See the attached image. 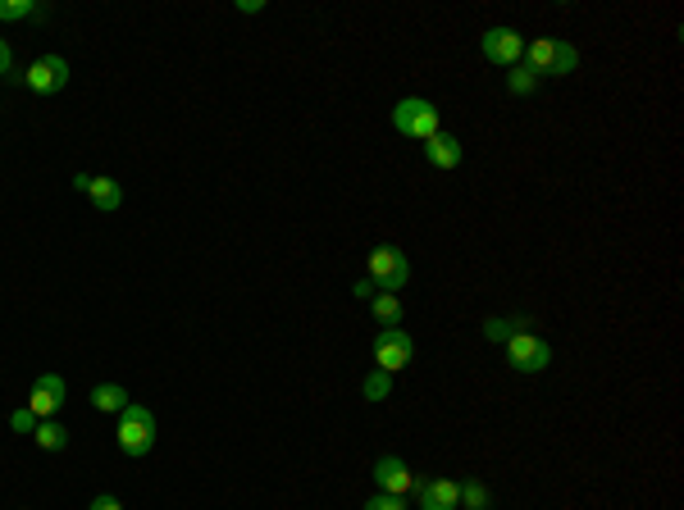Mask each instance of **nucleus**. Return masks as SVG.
Segmentation results:
<instances>
[{"label":"nucleus","instance_id":"obj_10","mask_svg":"<svg viewBox=\"0 0 684 510\" xmlns=\"http://www.w3.org/2000/svg\"><path fill=\"white\" fill-rule=\"evenodd\" d=\"M60 406H64V378L60 374H42L28 392V410L37 419H55L60 415Z\"/></svg>","mask_w":684,"mask_h":510},{"label":"nucleus","instance_id":"obj_4","mask_svg":"<svg viewBox=\"0 0 684 510\" xmlns=\"http://www.w3.org/2000/svg\"><path fill=\"white\" fill-rule=\"evenodd\" d=\"M406 278H411V260H406L402 246H374L370 251V283L379 292H402Z\"/></svg>","mask_w":684,"mask_h":510},{"label":"nucleus","instance_id":"obj_9","mask_svg":"<svg viewBox=\"0 0 684 510\" xmlns=\"http://www.w3.org/2000/svg\"><path fill=\"white\" fill-rule=\"evenodd\" d=\"M374 488L379 492H388V497H402L406 501V492H415L420 483H415V474H411V465L406 460H397V456H379L374 460Z\"/></svg>","mask_w":684,"mask_h":510},{"label":"nucleus","instance_id":"obj_19","mask_svg":"<svg viewBox=\"0 0 684 510\" xmlns=\"http://www.w3.org/2000/svg\"><path fill=\"white\" fill-rule=\"evenodd\" d=\"M461 506L466 510H488L493 506V497H488V488L479 479H470V483H461Z\"/></svg>","mask_w":684,"mask_h":510},{"label":"nucleus","instance_id":"obj_16","mask_svg":"<svg viewBox=\"0 0 684 510\" xmlns=\"http://www.w3.org/2000/svg\"><path fill=\"white\" fill-rule=\"evenodd\" d=\"M92 406L101 410V415H119V410L128 406V392L119 388V383H101V388H92Z\"/></svg>","mask_w":684,"mask_h":510},{"label":"nucleus","instance_id":"obj_14","mask_svg":"<svg viewBox=\"0 0 684 510\" xmlns=\"http://www.w3.org/2000/svg\"><path fill=\"white\" fill-rule=\"evenodd\" d=\"M32 438H37V447H42V451H64V447H69V429H64L60 419H37Z\"/></svg>","mask_w":684,"mask_h":510},{"label":"nucleus","instance_id":"obj_27","mask_svg":"<svg viewBox=\"0 0 684 510\" xmlns=\"http://www.w3.org/2000/svg\"><path fill=\"white\" fill-rule=\"evenodd\" d=\"M238 10L242 14H260V10H265V0H238Z\"/></svg>","mask_w":684,"mask_h":510},{"label":"nucleus","instance_id":"obj_23","mask_svg":"<svg viewBox=\"0 0 684 510\" xmlns=\"http://www.w3.org/2000/svg\"><path fill=\"white\" fill-rule=\"evenodd\" d=\"M484 333L493 337V342H507V337H511V324H507V319H488Z\"/></svg>","mask_w":684,"mask_h":510},{"label":"nucleus","instance_id":"obj_5","mask_svg":"<svg viewBox=\"0 0 684 510\" xmlns=\"http://www.w3.org/2000/svg\"><path fill=\"white\" fill-rule=\"evenodd\" d=\"M370 356H374V369H384V374H397V369L411 365L415 342H411V333H406V328H379V337H374Z\"/></svg>","mask_w":684,"mask_h":510},{"label":"nucleus","instance_id":"obj_7","mask_svg":"<svg viewBox=\"0 0 684 510\" xmlns=\"http://www.w3.org/2000/svg\"><path fill=\"white\" fill-rule=\"evenodd\" d=\"M69 78H73V69H69V60H64V55H42V60H32V69L23 73L28 92H37V96L64 92V87H69Z\"/></svg>","mask_w":684,"mask_h":510},{"label":"nucleus","instance_id":"obj_11","mask_svg":"<svg viewBox=\"0 0 684 510\" xmlns=\"http://www.w3.org/2000/svg\"><path fill=\"white\" fill-rule=\"evenodd\" d=\"M420 510H461V483L456 479H429L415 488Z\"/></svg>","mask_w":684,"mask_h":510},{"label":"nucleus","instance_id":"obj_15","mask_svg":"<svg viewBox=\"0 0 684 510\" xmlns=\"http://www.w3.org/2000/svg\"><path fill=\"white\" fill-rule=\"evenodd\" d=\"M87 196H92L96 210H119V205H124V187L114 183V178H92Z\"/></svg>","mask_w":684,"mask_h":510},{"label":"nucleus","instance_id":"obj_13","mask_svg":"<svg viewBox=\"0 0 684 510\" xmlns=\"http://www.w3.org/2000/svg\"><path fill=\"white\" fill-rule=\"evenodd\" d=\"M370 310H374V319H379V328H402V296L374 292L370 296Z\"/></svg>","mask_w":684,"mask_h":510},{"label":"nucleus","instance_id":"obj_2","mask_svg":"<svg viewBox=\"0 0 684 510\" xmlns=\"http://www.w3.org/2000/svg\"><path fill=\"white\" fill-rule=\"evenodd\" d=\"M525 64L534 73H548V78H566V73H575V64H580V51L570 46V41H557V37H539L525 46Z\"/></svg>","mask_w":684,"mask_h":510},{"label":"nucleus","instance_id":"obj_1","mask_svg":"<svg viewBox=\"0 0 684 510\" xmlns=\"http://www.w3.org/2000/svg\"><path fill=\"white\" fill-rule=\"evenodd\" d=\"M114 438H119V451L133 460L151 456V447H156V415L146 406H137V401H128L124 410H119V424H114Z\"/></svg>","mask_w":684,"mask_h":510},{"label":"nucleus","instance_id":"obj_6","mask_svg":"<svg viewBox=\"0 0 684 510\" xmlns=\"http://www.w3.org/2000/svg\"><path fill=\"white\" fill-rule=\"evenodd\" d=\"M507 360H511V369H520V374H539V369L552 365V347L539 333H511L507 337Z\"/></svg>","mask_w":684,"mask_h":510},{"label":"nucleus","instance_id":"obj_20","mask_svg":"<svg viewBox=\"0 0 684 510\" xmlns=\"http://www.w3.org/2000/svg\"><path fill=\"white\" fill-rule=\"evenodd\" d=\"M37 14V0H0V23H23Z\"/></svg>","mask_w":684,"mask_h":510},{"label":"nucleus","instance_id":"obj_8","mask_svg":"<svg viewBox=\"0 0 684 510\" xmlns=\"http://www.w3.org/2000/svg\"><path fill=\"white\" fill-rule=\"evenodd\" d=\"M479 51H484V60L502 64V69H516V64L525 60V37H520L516 28H488L484 37H479Z\"/></svg>","mask_w":684,"mask_h":510},{"label":"nucleus","instance_id":"obj_26","mask_svg":"<svg viewBox=\"0 0 684 510\" xmlns=\"http://www.w3.org/2000/svg\"><path fill=\"white\" fill-rule=\"evenodd\" d=\"M87 510H124V501H119V497H96Z\"/></svg>","mask_w":684,"mask_h":510},{"label":"nucleus","instance_id":"obj_12","mask_svg":"<svg viewBox=\"0 0 684 510\" xmlns=\"http://www.w3.org/2000/svg\"><path fill=\"white\" fill-rule=\"evenodd\" d=\"M461 155H466V151H461V142H456L452 133H443V128H438V133L425 142V160L434 164V169H456V164H461Z\"/></svg>","mask_w":684,"mask_h":510},{"label":"nucleus","instance_id":"obj_21","mask_svg":"<svg viewBox=\"0 0 684 510\" xmlns=\"http://www.w3.org/2000/svg\"><path fill=\"white\" fill-rule=\"evenodd\" d=\"M10 429H14V433H32V429H37V415H32L28 406L14 410V415H10Z\"/></svg>","mask_w":684,"mask_h":510},{"label":"nucleus","instance_id":"obj_22","mask_svg":"<svg viewBox=\"0 0 684 510\" xmlns=\"http://www.w3.org/2000/svg\"><path fill=\"white\" fill-rule=\"evenodd\" d=\"M365 510H406V501L402 497H388V492H379V497L365 501Z\"/></svg>","mask_w":684,"mask_h":510},{"label":"nucleus","instance_id":"obj_18","mask_svg":"<svg viewBox=\"0 0 684 510\" xmlns=\"http://www.w3.org/2000/svg\"><path fill=\"white\" fill-rule=\"evenodd\" d=\"M361 392H365V401H384L388 392H393V374H384V369H370V374H365V383H361Z\"/></svg>","mask_w":684,"mask_h":510},{"label":"nucleus","instance_id":"obj_17","mask_svg":"<svg viewBox=\"0 0 684 510\" xmlns=\"http://www.w3.org/2000/svg\"><path fill=\"white\" fill-rule=\"evenodd\" d=\"M534 87H539V73L529 69V64H516V69L507 73V92L511 96H529Z\"/></svg>","mask_w":684,"mask_h":510},{"label":"nucleus","instance_id":"obj_25","mask_svg":"<svg viewBox=\"0 0 684 510\" xmlns=\"http://www.w3.org/2000/svg\"><path fill=\"white\" fill-rule=\"evenodd\" d=\"M374 292H379V287H374V283H370V278H361V283H356V287H352V296H356V301H370V296H374Z\"/></svg>","mask_w":684,"mask_h":510},{"label":"nucleus","instance_id":"obj_3","mask_svg":"<svg viewBox=\"0 0 684 510\" xmlns=\"http://www.w3.org/2000/svg\"><path fill=\"white\" fill-rule=\"evenodd\" d=\"M393 128L402 137H415V142H429L438 133V105L425 101V96H406V101L393 105Z\"/></svg>","mask_w":684,"mask_h":510},{"label":"nucleus","instance_id":"obj_24","mask_svg":"<svg viewBox=\"0 0 684 510\" xmlns=\"http://www.w3.org/2000/svg\"><path fill=\"white\" fill-rule=\"evenodd\" d=\"M10 69H14V51H10V41L0 37V78H5Z\"/></svg>","mask_w":684,"mask_h":510}]
</instances>
